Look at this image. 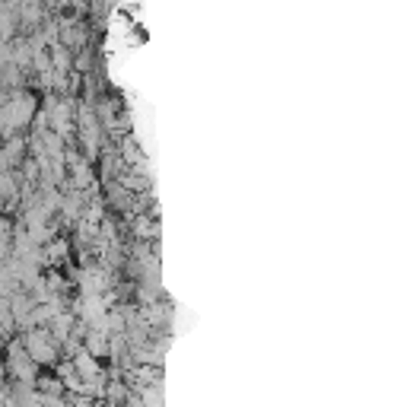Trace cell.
I'll return each mask as SVG.
<instances>
[{
    "mask_svg": "<svg viewBox=\"0 0 407 407\" xmlns=\"http://www.w3.org/2000/svg\"><path fill=\"white\" fill-rule=\"evenodd\" d=\"M6 372L16 379V385H29V388H36V382H38V366L32 363L29 354H26L23 337H19V341H10V344H6Z\"/></svg>",
    "mask_w": 407,
    "mask_h": 407,
    "instance_id": "obj_1",
    "label": "cell"
},
{
    "mask_svg": "<svg viewBox=\"0 0 407 407\" xmlns=\"http://www.w3.org/2000/svg\"><path fill=\"white\" fill-rule=\"evenodd\" d=\"M23 347L26 354L32 356L36 366H45V363H54L58 359V341L51 337L48 328H32L23 334Z\"/></svg>",
    "mask_w": 407,
    "mask_h": 407,
    "instance_id": "obj_2",
    "label": "cell"
},
{
    "mask_svg": "<svg viewBox=\"0 0 407 407\" xmlns=\"http://www.w3.org/2000/svg\"><path fill=\"white\" fill-rule=\"evenodd\" d=\"M4 156H6V162H10V166H19V162L26 159V137H23V134L4 140Z\"/></svg>",
    "mask_w": 407,
    "mask_h": 407,
    "instance_id": "obj_3",
    "label": "cell"
}]
</instances>
